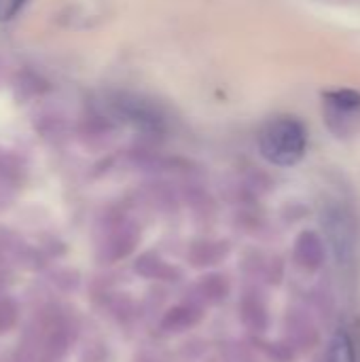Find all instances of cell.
<instances>
[{
	"mask_svg": "<svg viewBox=\"0 0 360 362\" xmlns=\"http://www.w3.org/2000/svg\"><path fill=\"white\" fill-rule=\"evenodd\" d=\"M308 134L295 117H274L259 132L261 155L274 165H295L306 155Z\"/></svg>",
	"mask_w": 360,
	"mask_h": 362,
	"instance_id": "6da1fadb",
	"label": "cell"
},
{
	"mask_svg": "<svg viewBox=\"0 0 360 362\" xmlns=\"http://www.w3.org/2000/svg\"><path fill=\"white\" fill-rule=\"evenodd\" d=\"M323 115L337 138L352 136L360 127V93L352 89L329 91L323 102Z\"/></svg>",
	"mask_w": 360,
	"mask_h": 362,
	"instance_id": "7a4b0ae2",
	"label": "cell"
},
{
	"mask_svg": "<svg viewBox=\"0 0 360 362\" xmlns=\"http://www.w3.org/2000/svg\"><path fill=\"white\" fill-rule=\"evenodd\" d=\"M325 225L335 246L337 259L344 265H350L354 257V218L344 204H333L325 212Z\"/></svg>",
	"mask_w": 360,
	"mask_h": 362,
	"instance_id": "3957f363",
	"label": "cell"
},
{
	"mask_svg": "<svg viewBox=\"0 0 360 362\" xmlns=\"http://www.w3.org/2000/svg\"><path fill=\"white\" fill-rule=\"evenodd\" d=\"M329 362H356L352 341H350V337L346 333L335 335V339L331 344V350H329Z\"/></svg>",
	"mask_w": 360,
	"mask_h": 362,
	"instance_id": "277c9868",
	"label": "cell"
},
{
	"mask_svg": "<svg viewBox=\"0 0 360 362\" xmlns=\"http://www.w3.org/2000/svg\"><path fill=\"white\" fill-rule=\"evenodd\" d=\"M28 0H0V21L13 19L25 4Z\"/></svg>",
	"mask_w": 360,
	"mask_h": 362,
	"instance_id": "5b68a950",
	"label": "cell"
}]
</instances>
